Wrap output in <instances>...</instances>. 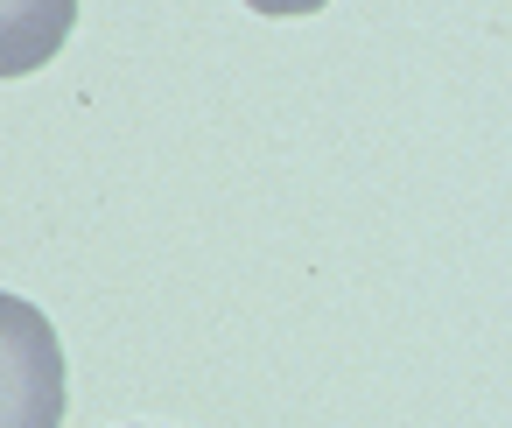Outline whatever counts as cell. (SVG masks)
<instances>
[{"instance_id": "6da1fadb", "label": "cell", "mask_w": 512, "mask_h": 428, "mask_svg": "<svg viewBox=\"0 0 512 428\" xmlns=\"http://www.w3.org/2000/svg\"><path fill=\"white\" fill-rule=\"evenodd\" d=\"M246 8H260V15H316L323 0H246Z\"/></svg>"}]
</instances>
